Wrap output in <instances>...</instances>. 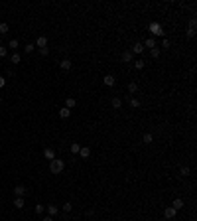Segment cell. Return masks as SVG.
I'll list each match as a JSON object with an SVG mask.
<instances>
[{"mask_svg":"<svg viewBox=\"0 0 197 221\" xmlns=\"http://www.w3.org/2000/svg\"><path fill=\"white\" fill-rule=\"evenodd\" d=\"M63 170H65V162H63L61 158H55V160L49 162V172H51V174H61Z\"/></svg>","mask_w":197,"mask_h":221,"instance_id":"obj_1","label":"cell"},{"mask_svg":"<svg viewBox=\"0 0 197 221\" xmlns=\"http://www.w3.org/2000/svg\"><path fill=\"white\" fill-rule=\"evenodd\" d=\"M148 30H150V34H152V36H162V26H160V24L158 22H152L150 24V26H148Z\"/></svg>","mask_w":197,"mask_h":221,"instance_id":"obj_2","label":"cell"},{"mask_svg":"<svg viewBox=\"0 0 197 221\" xmlns=\"http://www.w3.org/2000/svg\"><path fill=\"white\" fill-rule=\"evenodd\" d=\"M183 205H185V201L181 198H175L174 201H172V207H174L175 211H179V209H183Z\"/></svg>","mask_w":197,"mask_h":221,"instance_id":"obj_3","label":"cell"},{"mask_svg":"<svg viewBox=\"0 0 197 221\" xmlns=\"http://www.w3.org/2000/svg\"><path fill=\"white\" fill-rule=\"evenodd\" d=\"M36 47H40V49H42V47H47V38H45V36H40V38H38V40H36Z\"/></svg>","mask_w":197,"mask_h":221,"instance_id":"obj_4","label":"cell"},{"mask_svg":"<svg viewBox=\"0 0 197 221\" xmlns=\"http://www.w3.org/2000/svg\"><path fill=\"white\" fill-rule=\"evenodd\" d=\"M26 191H28V189H26V186H16V188H14L16 198H24V196H26Z\"/></svg>","mask_w":197,"mask_h":221,"instance_id":"obj_5","label":"cell"},{"mask_svg":"<svg viewBox=\"0 0 197 221\" xmlns=\"http://www.w3.org/2000/svg\"><path fill=\"white\" fill-rule=\"evenodd\" d=\"M164 215H166V217H168V219H174L175 215H177V211H175L174 207L170 205V207H166V209H164Z\"/></svg>","mask_w":197,"mask_h":221,"instance_id":"obj_6","label":"cell"},{"mask_svg":"<svg viewBox=\"0 0 197 221\" xmlns=\"http://www.w3.org/2000/svg\"><path fill=\"white\" fill-rule=\"evenodd\" d=\"M103 83H105L107 87H112V85L116 83V79H114V75H105V79H103Z\"/></svg>","mask_w":197,"mask_h":221,"instance_id":"obj_7","label":"cell"},{"mask_svg":"<svg viewBox=\"0 0 197 221\" xmlns=\"http://www.w3.org/2000/svg\"><path fill=\"white\" fill-rule=\"evenodd\" d=\"M44 158H47L49 162H51V160H55V152H53V148H45V150H44Z\"/></svg>","mask_w":197,"mask_h":221,"instance_id":"obj_8","label":"cell"},{"mask_svg":"<svg viewBox=\"0 0 197 221\" xmlns=\"http://www.w3.org/2000/svg\"><path fill=\"white\" fill-rule=\"evenodd\" d=\"M45 207H47V213H49L51 217L59 213V207H57V205H53V203H49V205H45Z\"/></svg>","mask_w":197,"mask_h":221,"instance_id":"obj_9","label":"cell"},{"mask_svg":"<svg viewBox=\"0 0 197 221\" xmlns=\"http://www.w3.org/2000/svg\"><path fill=\"white\" fill-rule=\"evenodd\" d=\"M144 51V45H142V42H136V44L132 45V54H142Z\"/></svg>","mask_w":197,"mask_h":221,"instance_id":"obj_10","label":"cell"},{"mask_svg":"<svg viewBox=\"0 0 197 221\" xmlns=\"http://www.w3.org/2000/svg\"><path fill=\"white\" fill-rule=\"evenodd\" d=\"M120 59L124 61V63H130V61H132V51H122Z\"/></svg>","mask_w":197,"mask_h":221,"instance_id":"obj_11","label":"cell"},{"mask_svg":"<svg viewBox=\"0 0 197 221\" xmlns=\"http://www.w3.org/2000/svg\"><path fill=\"white\" fill-rule=\"evenodd\" d=\"M59 117H61V119H69V117H71V109H67V107L59 109Z\"/></svg>","mask_w":197,"mask_h":221,"instance_id":"obj_12","label":"cell"},{"mask_svg":"<svg viewBox=\"0 0 197 221\" xmlns=\"http://www.w3.org/2000/svg\"><path fill=\"white\" fill-rule=\"evenodd\" d=\"M142 142H144V144H152V142H154V134H152V132H146V134L142 136Z\"/></svg>","mask_w":197,"mask_h":221,"instance_id":"obj_13","label":"cell"},{"mask_svg":"<svg viewBox=\"0 0 197 221\" xmlns=\"http://www.w3.org/2000/svg\"><path fill=\"white\" fill-rule=\"evenodd\" d=\"M79 156H81V158H89V156H91V148H87V146H83V148L79 150Z\"/></svg>","mask_w":197,"mask_h":221,"instance_id":"obj_14","label":"cell"},{"mask_svg":"<svg viewBox=\"0 0 197 221\" xmlns=\"http://www.w3.org/2000/svg\"><path fill=\"white\" fill-rule=\"evenodd\" d=\"M142 45H146V47H150V49H154V47H158V45H156V40H154V38H148V40H146V42H144Z\"/></svg>","mask_w":197,"mask_h":221,"instance_id":"obj_15","label":"cell"},{"mask_svg":"<svg viewBox=\"0 0 197 221\" xmlns=\"http://www.w3.org/2000/svg\"><path fill=\"white\" fill-rule=\"evenodd\" d=\"M110 105H112V109H120V107H122V99H120V97H114Z\"/></svg>","mask_w":197,"mask_h":221,"instance_id":"obj_16","label":"cell"},{"mask_svg":"<svg viewBox=\"0 0 197 221\" xmlns=\"http://www.w3.org/2000/svg\"><path fill=\"white\" fill-rule=\"evenodd\" d=\"M12 205H14L16 209H22V207H24V198H16V199H14V203H12Z\"/></svg>","mask_w":197,"mask_h":221,"instance_id":"obj_17","label":"cell"},{"mask_svg":"<svg viewBox=\"0 0 197 221\" xmlns=\"http://www.w3.org/2000/svg\"><path fill=\"white\" fill-rule=\"evenodd\" d=\"M59 67H61L63 71H69V69H71V61H69V59H63V61L59 63Z\"/></svg>","mask_w":197,"mask_h":221,"instance_id":"obj_18","label":"cell"},{"mask_svg":"<svg viewBox=\"0 0 197 221\" xmlns=\"http://www.w3.org/2000/svg\"><path fill=\"white\" fill-rule=\"evenodd\" d=\"M69 150H71L73 154H79V150H81V146H79V142H73V144H71V148H69Z\"/></svg>","mask_w":197,"mask_h":221,"instance_id":"obj_19","label":"cell"},{"mask_svg":"<svg viewBox=\"0 0 197 221\" xmlns=\"http://www.w3.org/2000/svg\"><path fill=\"white\" fill-rule=\"evenodd\" d=\"M144 65H146L144 59H136V61H134V67H136V69H144Z\"/></svg>","mask_w":197,"mask_h":221,"instance_id":"obj_20","label":"cell"},{"mask_svg":"<svg viewBox=\"0 0 197 221\" xmlns=\"http://www.w3.org/2000/svg\"><path fill=\"white\" fill-rule=\"evenodd\" d=\"M136 91H138V83H134V81L128 83V93H136Z\"/></svg>","mask_w":197,"mask_h":221,"instance_id":"obj_21","label":"cell"},{"mask_svg":"<svg viewBox=\"0 0 197 221\" xmlns=\"http://www.w3.org/2000/svg\"><path fill=\"white\" fill-rule=\"evenodd\" d=\"M8 30H10V26H8L6 22H2V24H0V34H6Z\"/></svg>","mask_w":197,"mask_h":221,"instance_id":"obj_22","label":"cell"},{"mask_svg":"<svg viewBox=\"0 0 197 221\" xmlns=\"http://www.w3.org/2000/svg\"><path fill=\"white\" fill-rule=\"evenodd\" d=\"M130 107H132V109H138V107H140V101L132 97V99H130Z\"/></svg>","mask_w":197,"mask_h":221,"instance_id":"obj_23","label":"cell"},{"mask_svg":"<svg viewBox=\"0 0 197 221\" xmlns=\"http://www.w3.org/2000/svg\"><path fill=\"white\" fill-rule=\"evenodd\" d=\"M71 209H73V203H69V201H65V203H63V211H65V213H69Z\"/></svg>","mask_w":197,"mask_h":221,"instance_id":"obj_24","label":"cell"},{"mask_svg":"<svg viewBox=\"0 0 197 221\" xmlns=\"http://www.w3.org/2000/svg\"><path fill=\"white\" fill-rule=\"evenodd\" d=\"M67 109H73V107H75V99H73V97H69V99H67V105H65Z\"/></svg>","mask_w":197,"mask_h":221,"instance_id":"obj_25","label":"cell"},{"mask_svg":"<svg viewBox=\"0 0 197 221\" xmlns=\"http://www.w3.org/2000/svg\"><path fill=\"white\" fill-rule=\"evenodd\" d=\"M44 207H45V205H42V203H38V205H36L34 209H36V213H38V215H42V213H44Z\"/></svg>","mask_w":197,"mask_h":221,"instance_id":"obj_26","label":"cell"},{"mask_svg":"<svg viewBox=\"0 0 197 221\" xmlns=\"http://www.w3.org/2000/svg\"><path fill=\"white\" fill-rule=\"evenodd\" d=\"M34 49H36V45H34V44H28L26 47H24V51H26V54H32Z\"/></svg>","mask_w":197,"mask_h":221,"instance_id":"obj_27","label":"cell"},{"mask_svg":"<svg viewBox=\"0 0 197 221\" xmlns=\"http://www.w3.org/2000/svg\"><path fill=\"white\" fill-rule=\"evenodd\" d=\"M18 45H20V42H18V40H10V44H8V47H12V49H16Z\"/></svg>","mask_w":197,"mask_h":221,"instance_id":"obj_28","label":"cell"},{"mask_svg":"<svg viewBox=\"0 0 197 221\" xmlns=\"http://www.w3.org/2000/svg\"><path fill=\"white\" fill-rule=\"evenodd\" d=\"M152 57H154V59L160 57V47H154V49H152Z\"/></svg>","mask_w":197,"mask_h":221,"instance_id":"obj_29","label":"cell"},{"mask_svg":"<svg viewBox=\"0 0 197 221\" xmlns=\"http://www.w3.org/2000/svg\"><path fill=\"white\" fill-rule=\"evenodd\" d=\"M12 63H20V54H12Z\"/></svg>","mask_w":197,"mask_h":221,"instance_id":"obj_30","label":"cell"},{"mask_svg":"<svg viewBox=\"0 0 197 221\" xmlns=\"http://www.w3.org/2000/svg\"><path fill=\"white\" fill-rule=\"evenodd\" d=\"M179 172H181V176H189V168H187V166H181Z\"/></svg>","mask_w":197,"mask_h":221,"instance_id":"obj_31","label":"cell"},{"mask_svg":"<svg viewBox=\"0 0 197 221\" xmlns=\"http://www.w3.org/2000/svg\"><path fill=\"white\" fill-rule=\"evenodd\" d=\"M189 30H191V32H195V18H191V20H189Z\"/></svg>","mask_w":197,"mask_h":221,"instance_id":"obj_32","label":"cell"},{"mask_svg":"<svg viewBox=\"0 0 197 221\" xmlns=\"http://www.w3.org/2000/svg\"><path fill=\"white\" fill-rule=\"evenodd\" d=\"M6 54H8V49L4 45H0V57H6Z\"/></svg>","mask_w":197,"mask_h":221,"instance_id":"obj_33","label":"cell"},{"mask_svg":"<svg viewBox=\"0 0 197 221\" xmlns=\"http://www.w3.org/2000/svg\"><path fill=\"white\" fill-rule=\"evenodd\" d=\"M40 54H42V57H45V55L49 54V47H42V49H40Z\"/></svg>","mask_w":197,"mask_h":221,"instance_id":"obj_34","label":"cell"},{"mask_svg":"<svg viewBox=\"0 0 197 221\" xmlns=\"http://www.w3.org/2000/svg\"><path fill=\"white\" fill-rule=\"evenodd\" d=\"M4 85H6V79H4V77H0V89L4 87Z\"/></svg>","mask_w":197,"mask_h":221,"instance_id":"obj_35","label":"cell"},{"mask_svg":"<svg viewBox=\"0 0 197 221\" xmlns=\"http://www.w3.org/2000/svg\"><path fill=\"white\" fill-rule=\"evenodd\" d=\"M44 221H53V217H51V215H45V217H44Z\"/></svg>","mask_w":197,"mask_h":221,"instance_id":"obj_36","label":"cell"},{"mask_svg":"<svg viewBox=\"0 0 197 221\" xmlns=\"http://www.w3.org/2000/svg\"><path fill=\"white\" fill-rule=\"evenodd\" d=\"M0 103H2V97H0Z\"/></svg>","mask_w":197,"mask_h":221,"instance_id":"obj_37","label":"cell"},{"mask_svg":"<svg viewBox=\"0 0 197 221\" xmlns=\"http://www.w3.org/2000/svg\"><path fill=\"white\" fill-rule=\"evenodd\" d=\"M0 45H2V40H0Z\"/></svg>","mask_w":197,"mask_h":221,"instance_id":"obj_38","label":"cell"}]
</instances>
